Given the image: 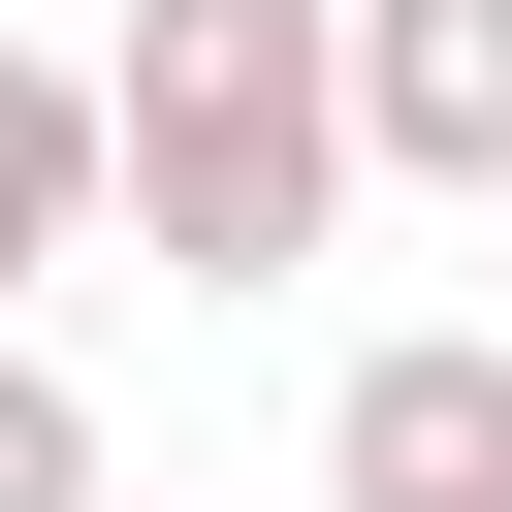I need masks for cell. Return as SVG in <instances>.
<instances>
[{
	"label": "cell",
	"mask_w": 512,
	"mask_h": 512,
	"mask_svg": "<svg viewBox=\"0 0 512 512\" xmlns=\"http://www.w3.org/2000/svg\"><path fill=\"white\" fill-rule=\"evenodd\" d=\"M0 512H128V448H96V384H64V352H0Z\"/></svg>",
	"instance_id": "obj_5"
},
{
	"label": "cell",
	"mask_w": 512,
	"mask_h": 512,
	"mask_svg": "<svg viewBox=\"0 0 512 512\" xmlns=\"http://www.w3.org/2000/svg\"><path fill=\"white\" fill-rule=\"evenodd\" d=\"M96 128H128V256L160 288H288L384 128H352V0H128L96 32Z\"/></svg>",
	"instance_id": "obj_1"
},
{
	"label": "cell",
	"mask_w": 512,
	"mask_h": 512,
	"mask_svg": "<svg viewBox=\"0 0 512 512\" xmlns=\"http://www.w3.org/2000/svg\"><path fill=\"white\" fill-rule=\"evenodd\" d=\"M352 128H384V192L512 224V0H352Z\"/></svg>",
	"instance_id": "obj_3"
},
{
	"label": "cell",
	"mask_w": 512,
	"mask_h": 512,
	"mask_svg": "<svg viewBox=\"0 0 512 512\" xmlns=\"http://www.w3.org/2000/svg\"><path fill=\"white\" fill-rule=\"evenodd\" d=\"M64 256H128V128H96V64H32L0 32V352H32V288Z\"/></svg>",
	"instance_id": "obj_4"
},
{
	"label": "cell",
	"mask_w": 512,
	"mask_h": 512,
	"mask_svg": "<svg viewBox=\"0 0 512 512\" xmlns=\"http://www.w3.org/2000/svg\"><path fill=\"white\" fill-rule=\"evenodd\" d=\"M320 512H512V352H352L320 384Z\"/></svg>",
	"instance_id": "obj_2"
}]
</instances>
